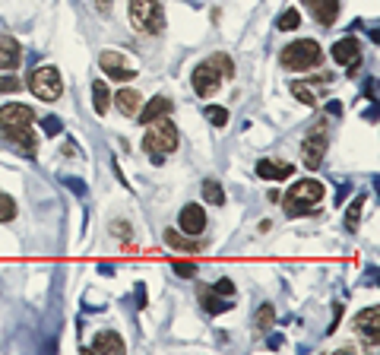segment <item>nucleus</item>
<instances>
[{"label":"nucleus","mask_w":380,"mask_h":355,"mask_svg":"<svg viewBox=\"0 0 380 355\" xmlns=\"http://www.w3.org/2000/svg\"><path fill=\"white\" fill-rule=\"evenodd\" d=\"M320 200H323V184L314 181V178H301L285 194V216L288 219H298V216L314 213Z\"/></svg>","instance_id":"f257e3e1"},{"label":"nucleus","mask_w":380,"mask_h":355,"mask_svg":"<svg viewBox=\"0 0 380 355\" xmlns=\"http://www.w3.org/2000/svg\"><path fill=\"white\" fill-rule=\"evenodd\" d=\"M143 149L149 153V159L159 165L168 153L178 149V127H174L168 117H159V121L146 124V136H143Z\"/></svg>","instance_id":"f03ea898"},{"label":"nucleus","mask_w":380,"mask_h":355,"mask_svg":"<svg viewBox=\"0 0 380 355\" xmlns=\"http://www.w3.org/2000/svg\"><path fill=\"white\" fill-rule=\"evenodd\" d=\"M279 61H283L285 70H295V74H301V70H314L320 61H323V51H320L317 42H311V38H298V42L285 45L283 54H279Z\"/></svg>","instance_id":"7ed1b4c3"},{"label":"nucleus","mask_w":380,"mask_h":355,"mask_svg":"<svg viewBox=\"0 0 380 355\" xmlns=\"http://www.w3.org/2000/svg\"><path fill=\"white\" fill-rule=\"evenodd\" d=\"M130 23L143 35H159L165 32V10L159 0H130Z\"/></svg>","instance_id":"20e7f679"},{"label":"nucleus","mask_w":380,"mask_h":355,"mask_svg":"<svg viewBox=\"0 0 380 355\" xmlns=\"http://www.w3.org/2000/svg\"><path fill=\"white\" fill-rule=\"evenodd\" d=\"M29 89L42 102H57L64 95V80L57 74V67H35L29 74Z\"/></svg>","instance_id":"39448f33"},{"label":"nucleus","mask_w":380,"mask_h":355,"mask_svg":"<svg viewBox=\"0 0 380 355\" xmlns=\"http://www.w3.org/2000/svg\"><path fill=\"white\" fill-rule=\"evenodd\" d=\"M98 67H102L105 74H108L111 80H117V83H130L136 76V70L124 64L121 51H102V54H98Z\"/></svg>","instance_id":"423d86ee"},{"label":"nucleus","mask_w":380,"mask_h":355,"mask_svg":"<svg viewBox=\"0 0 380 355\" xmlns=\"http://www.w3.org/2000/svg\"><path fill=\"white\" fill-rule=\"evenodd\" d=\"M333 61H336L339 67H345L349 74H355V70L362 67V45H358L355 38H339V42L333 45Z\"/></svg>","instance_id":"0eeeda50"},{"label":"nucleus","mask_w":380,"mask_h":355,"mask_svg":"<svg viewBox=\"0 0 380 355\" xmlns=\"http://www.w3.org/2000/svg\"><path fill=\"white\" fill-rule=\"evenodd\" d=\"M190 80H194V89H196V95H200V98L215 95V92H219V86H222V74H219V70H215L209 61L200 64V67L194 70V76H190Z\"/></svg>","instance_id":"6e6552de"},{"label":"nucleus","mask_w":380,"mask_h":355,"mask_svg":"<svg viewBox=\"0 0 380 355\" xmlns=\"http://www.w3.org/2000/svg\"><path fill=\"white\" fill-rule=\"evenodd\" d=\"M301 159H304V165L311 168V172H317L320 168V162H323V156H326V136L323 134H311L304 143H301Z\"/></svg>","instance_id":"1a4fd4ad"},{"label":"nucleus","mask_w":380,"mask_h":355,"mask_svg":"<svg viewBox=\"0 0 380 355\" xmlns=\"http://www.w3.org/2000/svg\"><path fill=\"white\" fill-rule=\"evenodd\" d=\"M35 121V111L29 108V105H4L0 108V127H23V124H32Z\"/></svg>","instance_id":"9d476101"},{"label":"nucleus","mask_w":380,"mask_h":355,"mask_svg":"<svg viewBox=\"0 0 380 355\" xmlns=\"http://www.w3.org/2000/svg\"><path fill=\"white\" fill-rule=\"evenodd\" d=\"M172 108H174V102L172 98H165V95H155V98H149L146 105H143L136 115H140V124L146 127V124H153V121H159V117H168L172 115Z\"/></svg>","instance_id":"9b49d317"},{"label":"nucleus","mask_w":380,"mask_h":355,"mask_svg":"<svg viewBox=\"0 0 380 355\" xmlns=\"http://www.w3.org/2000/svg\"><path fill=\"white\" fill-rule=\"evenodd\" d=\"M178 226L184 235H200L203 228H206V213H203V206H196V203H187L184 209H181L178 216Z\"/></svg>","instance_id":"f8f14e48"},{"label":"nucleus","mask_w":380,"mask_h":355,"mask_svg":"<svg viewBox=\"0 0 380 355\" xmlns=\"http://www.w3.org/2000/svg\"><path fill=\"white\" fill-rule=\"evenodd\" d=\"M304 6L320 25H333L339 16V0H304Z\"/></svg>","instance_id":"ddd939ff"},{"label":"nucleus","mask_w":380,"mask_h":355,"mask_svg":"<svg viewBox=\"0 0 380 355\" xmlns=\"http://www.w3.org/2000/svg\"><path fill=\"white\" fill-rule=\"evenodd\" d=\"M4 136L6 140H13V143H19V146L25 149V156H35L38 136H35V127H32V124H23V127H6Z\"/></svg>","instance_id":"4468645a"},{"label":"nucleus","mask_w":380,"mask_h":355,"mask_svg":"<svg viewBox=\"0 0 380 355\" xmlns=\"http://www.w3.org/2000/svg\"><path fill=\"white\" fill-rule=\"evenodd\" d=\"M355 330L362 333L364 339L377 343V330H380V308H364V311L355 318Z\"/></svg>","instance_id":"2eb2a0df"},{"label":"nucleus","mask_w":380,"mask_h":355,"mask_svg":"<svg viewBox=\"0 0 380 355\" xmlns=\"http://www.w3.org/2000/svg\"><path fill=\"white\" fill-rule=\"evenodd\" d=\"M19 61H23L19 42L13 35H0V70H16Z\"/></svg>","instance_id":"dca6fc26"},{"label":"nucleus","mask_w":380,"mask_h":355,"mask_svg":"<svg viewBox=\"0 0 380 355\" xmlns=\"http://www.w3.org/2000/svg\"><path fill=\"white\" fill-rule=\"evenodd\" d=\"M257 175H260V178H270V181H285V178L295 175V165H292V162L260 159V162H257Z\"/></svg>","instance_id":"f3484780"},{"label":"nucleus","mask_w":380,"mask_h":355,"mask_svg":"<svg viewBox=\"0 0 380 355\" xmlns=\"http://www.w3.org/2000/svg\"><path fill=\"white\" fill-rule=\"evenodd\" d=\"M124 349H127V346H124V339L117 337L114 330H102L95 337V343H93V352H102V355H121Z\"/></svg>","instance_id":"a211bd4d"},{"label":"nucleus","mask_w":380,"mask_h":355,"mask_svg":"<svg viewBox=\"0 0 380 355\" xmlns=\"http://www.w3.org/2000/svg\"><path fill=\"white\" fill-rule=\"evenodd\" d=\"M111 102L117 105V111L121 115H127V117H136V111H140V105H143V98H140V92H133V89H121L117 92Z\"/></svg>","instance_id":"6ab92c4d"},{"label":"nucleus","mask_w":380,"mask_h":355,"mask_svg":"<svg viewBox=\"0 0 380 355\" xmlns=\"http://www.w3.org/2000/svg\"><path fill=\"white\" fill-rule=\"evenodd\" d=\"M165 245L174 251H200V241H194V235H181V228H165Z\"/></svg>","instance_id":"aec40b11"},{"label":"nucleus","mask_w":380,"mask_h":355,"mask_svg":"<svg viewBox=\"0 0 380 355\" xmlns=\"http://www.w3.org/2000/svg\"><path fill=\"white\" fill-rule=\"evenodd\" d=\"M200 305L206 308L209 314H222V311H228V308H232V301L219 298V292H213V289H200Z\"/></svg>","instance_id":"412c9836"},{"label":"nucleus","mask_w":380,"mask_h":355,"mask_svg":"<svg viewBox=\"0 0 380 355\" xmlns=\"http://www.w3.org/2000/svg\"><path fill=\"white\" fill-rule=\"evenodd\" d=\"M93 98H95L93 108L98 111V115H105V111L111 108V92H108V86H105L102 80H95V83H93Z\"/></svg>","instance_id":"4be33fe9"},{"label":"nucleus","mask_w":380,"mask_h":355,"mask_svg":"<svg viewBox=\"0 0 380 355\" xmlns=\"http://www.w3.org/2000/svg\"><path fill=\"white\" fill-rule=\"evenodd\" d=\"M203 200L222 206V203H225V190H222V184L213 181V178H206V181H203Z\"/></svg>","instance_id":"5701e85b"},{"label":"nucleus","mask_w":380,"mask_h":355,"mask_svg":"<svg viewBox=\"0 0 380 355\" xmlns=\"http://www.w3.org/2000/svg\"><path fill=\"white\" fill-rule=\"evenodd\" d=\"M364 203H368V197H355V200H352L349 213H345V228H349V232H355V228H358V219H362Z\"/></svg>","instance_id":"b1692460"},{"label":"nucleus","mask_w":380,"mask_h":355,"mask_svg":"<svg viewBox=\"0 0 380 355\" xmlns=\"http://www.w3.org/2000/svg\"><path fill=\"white\" fill-rule=\"evenodd\" d=\"M298 25H301V13L292 10V6H288L283 16L276 19V29H279V32H292V29H298Z\"/></svg>","instance_id":"393cba45"},{"label":"nucleus","mask_w":380,"mask_h":355,"mask_svg":"<svg viewBox=\"0 0 380 355\" xmlns=\"http://www.w3.org/2000/svg\"><path fill=\"white\" fill-rule=\"evenodd\" d=\"M292 95H298V102H304V105H317V92H314L311 86H304L301 80L292 83Z\"/></svg>","instance_id":"a878e982"},{"label":"nucleus","mask_w":380,"mask_h":355,"mask_svg":"<svg viewBox=\"0 0 380 355\" xmlns=\"http://www.w3.org/2000/svg\"><path fill=\"white\" fill-rule=\"evenodd\" d=\"M273 320H276V311H273V305H263V308L257 311V320H254V327L263 333V330H270V327H273Z\"/></svg>","instance_id":"bb28decb"},{"label":"nucleus","mask_w":380,"mask_h":355,"mask_svg":"<svg viewBox=\"0 0 380 355\" xmlns=\"http://www.w3.org/2000/svg\"><path fill=\"white\" fill-rule=\"evenodd\" d=\"M209 64H213V67L222 74V80H232V76H234V67H232V61H228L225 54H215V57H209Z\"/></svg>","instance_id":"cd10ccee"},{"label":"nucleus","mask_w":380,"mask_h":355,"mask_svg":"<svg viewBox=\"0 0 380 355\" xmlns=\"http://www.w3.org/2000/svg\"><path fill=\"white\" fill-rule=\"evenodd\" d=\"M206 121L213 124V127H225V124H228V111H225V108H215V105H209V108H206Z\"/></svg>","instance_id":"c85d7f7f"},{"label":"nucleus","mask_w":380,"mask_h":355,"mask_svg":"<svg viewBox=\"0 0 380 355\" xmlns=\"http://www.w3.org/2000/svg\"><path fill=\"white\" fill-rule=\"evenodd\" d=\"M16 216V203L10 194H0V222H10Z\"/></svg>","instance_id":"c756f323"},{"label":"nucleus","mask_w":380,"mask_h":355,"mask_svg":"<svg viewBox=\"0 0 380 355\" xmlns=\"http://www.w3.org/2000/svg\"><path fill=\"white\" fill-rule=\"evenodd\" d=\"M42 130L48 136H57L61 134V121H57V117H42Z\"/></svg>","instance_id":"7c9ffc66"},{"label":"nucleus","mask_w":380,"mask_h":355,"mask_svg":"<svg viewBox=\"0 0 380 355\" xmlns=\"http://www.w3.org/2000/svg\"><path fill=\"white\" fill-rule=\"evenodd\" d=\"M19 89H23V83L16 76H0V92H19Z\"/></svg>","instance_id":"2f4dec72"},{"label":"nucleus","mask_w":380,"mask_h":355,"mask_svg":"<svg viewBox=\"0 0 380 355\" xmlns=\"http://www.w3.org/2000/svg\"><path fill=\"white\" fill-rule=\"evenodd\" d=\"M174 273H178V276H184V279H190V276L196 273V264H187V260H178V264H174Z\"/></svg>","instance_id":"473e14b6"},{"label":"nucleus","mask_w":380,"mask_h":355,"mask_svg":"<svg viewBox=\"0 0 380 355\" xmlns=\"http://www.w3.org/2000/svg\"><path fill=\"white\" fill-rule=\"evenodd\" d=\"M111 228H114V235L124 241V245H127V241H130V226H127V222H114Z\"/></svg>","instance_id":"72a5a7b5"},{"label":"nucleus","mask_w":380,"mask_h":355,"mask_svg":"<svg viewBox=\"0 0 380 355\" xmlns=\"http://www.w3.org/2000/svg\"><path fill=\"white\" fill-rule=\"evenodd\" d=\"M213 292H219V295H232V292H234V282H232V279H219V282H215Z\"/></svg>","instance_id":"f704fd0d"},{"label":"nucleus","mask_w":380,"mask_h":355,"mask_svg":"<svg viewBox=\"0 0 380 355\" xmlns=\"http://www.w3.org/2000/svg\"><path fill=\"white\" fill-rule=\"evenodd\" d=\"M136 301H140V308L146 305V289H143V286H136Z\"/></svg>","instance_id":"c9c22d12"}]
</instances>
